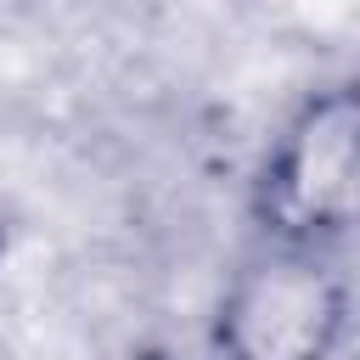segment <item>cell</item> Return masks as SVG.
Returning a JSON list of instances; mask_svg holds the SVG:
<instances>
[{
  "mask_svg": "<svg viewBox=\"0 0 360 360\" xmlns=\"http://www.w3.org/2000/svg\"><path fill=\"white\" fill-rule=\"evenodd\" d=\"M349 332V281L326 253L264 248L219 298V360H332Z\"/></svg>",
  "mask_w": 360,
  "mask_h": 360,
  "instance_id": "2",
  "label": "cell"
},
{
  "mask_svg": "<svg viewBox=\"0 0 360 360\" xmlns=\"http://www.w3.org/2000/svg\"><path fill=\"white\" fill-rule=\"evenodd\" d=\"M360 214V96L354 84L315 90L264 146L253 219L264 248L326 253Z\"/></svg>",
  "mask_w": 360,
  "mask_h": 360,
  "instance_id": "1",
  "label": "cell"
}]
</instances>
